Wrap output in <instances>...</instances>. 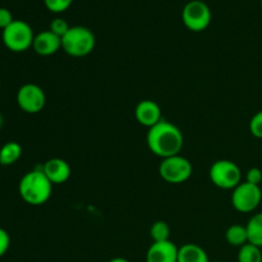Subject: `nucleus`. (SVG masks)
I'll return each mask as SVG.
<instances>
[{
  "label": "nucleus",
  "mask_w": 262,
  "mask_h": 262,
  "mask_svg": "<svg viewBox=\"0 0 262 262\" xmlns=\"http://www.w3.org/2000/svg\"><path fill=\"white\" fill-rule=\"evenodd\" d=\"M148 148L152 154L161 159L179 155L183 148V133L173 123L161 120L154 127L148 128L146 137Z\"/></svg>",
  "instance_id": "1"
},
{
  "label": "nucleus",
  "mask_w": 262,
  "mask_h": 262,
  "mask_svg": "<svg viewBox=\"0 0 262 262\" xmlns=\"http://www.w3.org/2000/svg\"><path fill=\"white\" fill-rule=\"evenodd\" d=\"M53 186L42 169H35L20 178L18 191L19 196L26 204L31 206H41L46 204L53 193Z\"/></svg>",
  "instance_id": "2"
},
{
  "label": "nucleus",
  "mask_w": 262,
  "mask_h": 262,
  "mask_svg": "<svg viewBox=\"0 0 262 262\" xmlns=\"http://www.w3.org/2000/svg\"><path fill=\"white\" fill-rule=\"evenodd\" d=\"M96 37L90 28L83 26H73L61 37V49L68 55L82 58L94 51Z\"/></svg>",
  "instance_id": "3"
},
{
  "label": "nucleus",
  "mask_w": 262,
  "mask_h": 262,
  "mask_svg": "<svg viewBox=\"0 0 262 262\" xmlns=\"http://www.w3.org/2000/svg\"><path fill=\"white\" fill-rule=\"evenodd\" d=\"M2 38L3 43L8 50L13 51V53H23L32 48L35 33H33L32 27L27 22L14 19L12 25L3 30Z\"/></svg>",
  "instance_id": "4"
},
{
  "label": "nucleus",
  "mask_w": 262,
  "mask_h": 262,
  "mask_svg": "<svg viewBox=\"0 0 262 262\" xmlns=\"http://www.w3.org/2000/svg\"><path fill=\"white\" fill-rule=\"evenodd\" d=\"M210 181L222 189H234L242 183V171L239 166L230 160H217L209 171Z\"/></svg>",
  "instance_id": "5"
},
{
  "label": "nucleus",
  "mask_w": 262,
  "mask_h": 262,
  "mask_svg": "<svg viewBox=\"0 0 262 262\" xmlns=\"http://www.w3.org/2000/svg\"><path fill=\"white\" fill-rule=\"evenodd\" d=\"M211 9L202 0H191L182 10V20L192 32H202L211 23Z\"/></svg>",
  "instance_id": "6"
},
{
  "label": "nucleus",
  "mask_w": 262,
  "mask_h": 262,
  "mask_svg": "<svg viewBox=\"0 0 262 262\" xmlns=\"http://www.w3.org/2000/svg\"><path fill=\"white\" fill-rule=\"evenodd\" d=\"M192 164L188 159L181 155L163 159L159 166V174L165 182L171 184H181L188 181L192 176Z\"/></svg>",
  "instance_id": "7"
},
{
  "label": "nucleus",
  "mask_w": 262,
  "mask_h": 262,
  "mask_svg": "<svg viewBox=\"0 0 262 262\" xmlns=\"http://www.w3.org/2000/svg\"><path fill=\"white\" fill-rule=\"evenodd\" d=\"M262 201V191L260 186L242 182L233 189L232 205L239 212H252L260 206Z\"/></svg>",
  "instance_id": "8"
},
{
  "label": "nucleus",
  "mask_w": 262,
  "mask_h": 262,
  "mask_svg": "<svg viewBox=\"0 0 262 262\" xmlns=\"http://www.w3.org/2000/svg\"><path fill=\"white\" fill-rule=\"evenodd\" d=\"M17 104L27 114H37L45 107L46 95L37 84L26 83L18 90Z\"/></svg>",
  "instance_id": "9"
},
{
  "label": "nucleus",
  "mask_w": 262,
  "mask_h": 262,
  "mask_svg": "<svg viewBox=\"0 0 262 262\" xmlns=\"http://www.w3.org/2000/svg\"><path fill=\"white\" fill-rule=\"evenodd\" d=\"M178 250L171 241L154 242L146 253V262H178Z\"/></svg>",
  "instance_id": "10"
},
{
  "label": "nucleus",
  "mask_w": 262,
  "mask_h": 262,
  "mask_svg": "<svg viewBox=\"0 0 262 262\" xmlns=\"http://www.w3.org/2000/svg\"><path fill=\"white\" fill-rule=\"evenodd\" d=\"M135 115L137 122L147 128L154 127L163 120L160 106L152 100H142L138 102L135 110Z\"/></svg>",
  "instance_id": "11"
},
{
  "label": "nucleus",
  "mask_w": 262,
  "mask_h": 262,
  "mask_svg": "<svg viewBox=\"0 0 262 262\" xmlns=\"http://www.w3.org/2000/svg\"><path fill=\"white\" fill-rule=\"evenodd\" d=\"M32 49L41 56H50L61 49V38L54 35L51 31H42L35 35Z\"/></svg>",
  "instance_id": "12"
},
{
  "label": "nucleus",
  "mask_w": 262,
  "mask_h": 262,
  "mask_svg": "<svg viewBox=\"0 0 262 262\" xmlns=\"http://www.w3.org/2000/svg\"><path fill=\"white\" fill-rule=\"evenodd\" d=\"M45 176L48 177L49 181L53 184H61L66 183L71 177V166L66 160L59 158L50 159L41 166Z\"/></svg>",
  "instance_id": "13"
},
{
  "label": "nucleus",
  "mask_w": 262,
  "mask_h": 262,
  "mask_svg": "<svg viewBox=\"0 0 262 262\" xmlns=\"http://www.w3.org/2000/svg\"><path fill=\"white\" fill-rule=\"evenodd\" d=\"M178 262H210L206 251L199 245L187 243L178 250Z\"/></svg>",
  "instance_id": "14"
},
{
  "label": "nucleus",
  "mask_w": 262,
  "mask_h": 262,
  "mask_svg": "<svg viewBox=\"0 0 262 262\" xmlns=\"http://www.w3.org/2000/svg\"><path fill=\"white\" fill-rule=\"evenodd\" d=\"M20 156H22V146L14 141H9L0 148V165H13L19 160Z\"/></svg>",
  "instance_id": "15"
},
{
  "label": "nucleus",
  "mask_w": 262,
  "mask_h": 262,
  "mask_svg": "<svg viewBox=\"0 0 262 262\" xmlns=\"http://www.w3.org/2000/svg\"><path fill=\"white\" fill-rule=\"evenodd\" d=\"M248 234V243L262 248V212L255 214L246 224Z\"/></svg>",
  "instance_id": "16"
},
{
  "label": "nucleus",
  "mask_w": 262,
  "mask_h": 262,
  "mask_svg": "<svg viewBox=\"0 0 262 262\" xmlns=\"http://www.w3.org/2000/svg\"><path fill=\"white\" fill-rule=\"evenodd\" d=\"M225 239L233 247H242L248 243V234L246 225L234 224L229 227L225 233Z\"/></svg>",
  "instance_id": "17"
},
{
  "label": "nucleus",
  "mask_w": 262,
  "mask_h": 262,
  "mask_svg": "<svg viewBox=\"0 0 262 262\" xmlns=\"http://www.w3.org/2000/svg\"><path fill=\"white\" fill-rule=\"evenodd\" d=\"M238 262H262L261 248L252 243H246L239 248Z\"/></svg>",
  "instance_id": "18"
},
{
  "label": "nucleus",
  "mask_w": 262,
  "mask_h": 262,
  "mask_svg": "<svg viewBox=\"0 0 262 262\" xmlns=\"http://www.w3.org/2000/svg\"><path fill=\"white\" fill-rule=\"evenodd\" d=\"M150 235L152 238L154 242H165V241H170V228L165 222H156L154 223L152 227L150 229Z\"/></svg>",
  "instance_id": "19"
},
{
  "label": "nucleus",
  "mask_w": 262,
  "mask_h": 262,
  "mask_svg": "<svg viewBox=\"0 0 262 262\" xmlns=\"http://www.w3.org/2000/svg\"><path fill=\"white\" fill-rule=\"evenodd\" d=\"M69 28H71V26L68 25V22H67L66 19H63V18L60 17H56L50 22L49 31H51L54 35H56L58 37L61 38L67 32H68Z\"/></svg>",
  "instance_id": "20"
},
{
  "label": "nucleus",
  "mask_w": 262,
  "mask_h": 262,
  "mask_svg": "<svg viewBox=\"0 0 262 262\" xmlns=\"http://www.w3.org/2000/svg\"><path fill=\"white\" fill-rule=\"evenodd\" d=\"M43 4L50 12L63 13L73 4V0H43Z\"/></svg>",
  "instance_id": "21"
},
{
  "label": "nucleus",
  "mask_w": 262,
  "mask_h": 262,
  "mask_svg": "<svg viewBox=\"0 0 262 262\" xmlns=\"http://www.w3.org/2000/svg\"><path fill=\"white\" fill-rule=\"evenodd\" d=\"M250 132L253 137L262 140V110L257 112L250 120Z\"/></svg>",
  "instance_id": "22"
},
{
  "label": "nucleus",
  "mask_w": 262,
  "mask_h": 262,
  "mask_svg": "<svg viewBox=\"0 0 262 262\" xmlns=\"http://www.w3.org/2000/svg\"><path fill=\"white\" fill-rule=\"evenodd\" d=\"M246 182L255 186H260L262 182V170L260 168H251L248 169L246 174Z\"/></svg>",
  "instance_id": "23"
},
{
  "label": "nucleus",
  "mask_w": 262,
  "mask_h": 262,
  "mask_svg": "<svg viewBox=\"0 0 262 262\" xmlns=\"http://www.w3.org/2000/svg\"><path fill=\"white\" fill-rule=\"evenodd\" d=\"M10 247V237L9 233L5 229L0 228V258L8 252Z\"/></svg>",
  "instance_id": "24"
},
{
  "label": "nucleus",
  "mask_w": 262,
  "mask_h": 262,
  "mask_svg": "<svg viewBox=\"0 0 262 262\" xmlns=\"http://www.w3.org/2000/svg\"><path fill=\"white\" fill-rule=\"evenodd\" d=\"M14 18H13L12 12L7 8H0V28L5 30L9 25H12Z\"/></svg>",
  "instance_id": "25"
},
{
  "label": "nucleus",
  "mask_w": 262,
  "mask_h": 262,
  "mask_svg": "<svg viewBox=\"0 0 262 262\" xmlns=\"http://www.w3.org/2000/svg\"><path fill=\"white\" fill-rule=\"evenodd\" d=\"M109 262H130V261H128L127 258H123V257H114V258H112Z\"/></svg>",
  "instance_id": "26"
},
{
  "label": "nucleus",
  "mask_w": 262,
  "mask_h": 262,
  "mask_svg": "<svg viewBox=\"0 0 262 262\" xmlns=\"http://www.w3.org/2000/svg\"><path fill=\"white\" fill-rule=\"evenodd\" d=\"M3 123H4V119H3V115H2V113H0V129H2V127H3Z\"/></svg>",
  "instance_id": "27"
},
{
  "label": "nucleus",
  "mask_w": 262,
  "mask_h": 262,
  "mask_svg": "<svg viewBox=\"0 0 262 262\" xmlns=\"http://www.w3.org/2000/svg\"><path fill=\"white\" fill-rule=\"evenodd\" d=\"M260 4H261V9H262V0L260 2Z\"/></svg>",
  "instance_id": "28"
},
{
  "label": "nucleus",
  "mask_w": 262,
  "mask_h": 262,
  "mask_svg": "<svg viewBox=\"0 0 262 262\" xmlns=\"http://www.w3.org/2000/svg\"><path fill=\"white\" fill-rule=\"evenodd\" d=\"M0 89H2V82H0Z\"/></svg>",
  "instance_id": "29"
},
{
  "label": "nucleus",
  "mask_w": 262,
  "mask_h": 262,
  "mask_svg": "<svg viewBox=\"0 0 262 262\" xmlns=\"http://www.w3.org/2000/svg\"><path fill=\"white\" fill-rule=\"evenodd\" d=\"M212 262H222V261H212Z\"/></svg>",
  "instance_id": "30"
}]
</instances>
